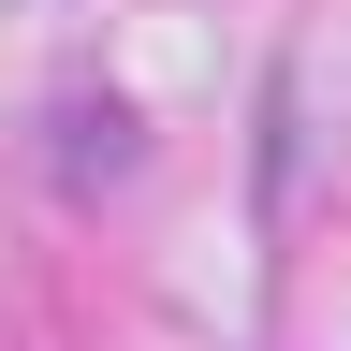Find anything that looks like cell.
I'll return each instance as SVG.
<instances>
[{"instance_id":"cell-1","label":"cell","mask_w":351,"mask_h":351,"mask_svg":"<svg viewBox=\"0 0 351 351\" xmlns=\"http://www.w3.org/2000/svg\"><path fill=\"white\" fill-rule=\"evenodd\" d=\"M59 132H73V191L88 176H132V103H73Z\"/></svg>"}]
</instances>
